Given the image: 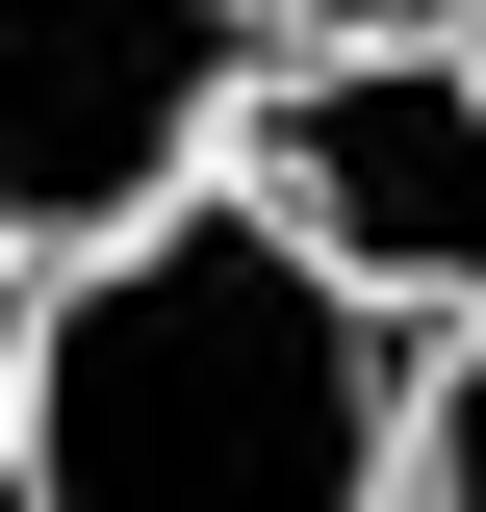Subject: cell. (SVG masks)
Returning <instances> with one entry per match:
<instances>
[{"label":"cell","instance_id":"7a4b0ae2","mask_svg":"<svg viewBox=\"0 0 486 512\" xmlns=\"http://www.w3.org/2000/svg\"><path fill=\"white\" fill-rule=\"evenodd\" d=\"M231 180L282 205L359 308H410V333L486 308V52H461V26H333V52H256Z\"/></svg>","mask_w":486,"mask_h":512},{"label":"cell","instance_id":"6da1fadb","mask_svg":"<svg viewBox=\"0 0 486 512\" xmlns=\"http://www.w3.org/2000/svg\"><path fill=\"white\" fill-rule=\"evenodd\" d=\"M410 436V308H359L282 205L205 154L26 282V487L77 512H333Z\"/></svg>","mask_w":486,"mask_h":512},{"label":"cell","instance_id":"52a82bcc","mask_svg":"<svg viewBox=\"0 0 486 512\" xmlns=\"http://www.w3.org/2000/svg\"><path fill=\"white\" fill-rule=\"evenodd\" d=\"M435 26H461V52H486V0H435Z\"/></svg>","mask_w":486,"mask_h":512},{"label":"cell","instance_id":"277c9868","mask_svg":"<svg viewBox=\"0 0 486 512\" xmlns=\"http://www.w3.org/2000/svg\"><path fill=\"white\" fill-rule=\"evenodd\" d=\"M384 487H435V512H486V308L435 333V384H410V436H384Z\"/></svg>","mask_w":486,"mask_h":512},{"label":"cell","instance_id":"3957f363","mask_svg":"<svg viewBox=\"0 0 486 512\" xmlns=\"http://www.w3.org/2000/svg\"><path fill=\"white\" fill-rule=\"evenodd\" d=\"M256 103V0H0V231L77 256L180 205Z\"/></svg>","mask_w":486,"mask_h":512},{"label":"cell","instance_id":"5b68a950","mask_svg":"<svg viewBox=\"0 0 486 512\" xmlns=\"http://www.w3.org/2000/svg\"><path fill=\"white\" fill-rule=\"evenodd\" d=\"M26 282H52V256L0 231V487H26Z\"/></svg>","mask_w":486,"mask_h":512},{"label":"cell","instance_id":"8992f818","mask_svg":"<svg viewBox=\"0 0 486 512\" xmlns=\"http://www.w3.org/2000/svg\"><path fill=\"white\" fill-rule=\"evenodd\" d=\"M333 26H435V0H256V52H333Z\"/></svg>","mask_w":486,"mask_h":512}]
</instances>
